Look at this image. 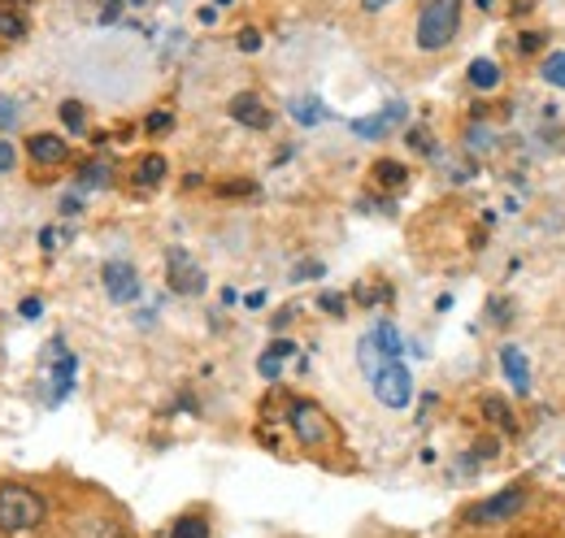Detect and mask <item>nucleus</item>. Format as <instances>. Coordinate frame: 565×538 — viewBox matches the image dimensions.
<instances>
[{"instance_id":"3","label":"nucleus","mask_w":565,"mask_h":538,"mask_svg":"<svg viewBox=\"0 0 565 538\" xmlns=\"http://www.w3.org/2000/svg\"><path fill=\"white\" fill-rule=\"evenodd\" d=\"M461 31V0H426L418 13V49L444 53Z\"/></svg>"},{"instance_id":"40","label":"nucleus","mask_w":565,"mask_h":538,"mask_svg":"<svg viewBox=\"0 0 565 538\" xmlns=\"http://www.w3.org/2000/svg\"><path fill=\"white\" fill-rule=\"evenodd\" d=\"M244 304H248V309H262V304H266V291H253V295H244Z\"/></svg>"},{"instance_id":"24","label":"nucleus","mask_w":565,"mask_h":538,"mask_svg":"<svg viewBox=\"0 0 565 538\" xmlns=\"http://www.w3.org/2000/svg\"><path fill=\"white\" fill-rule=\"evenodd\" d=\"M540 74H544V83H553V87H562L565 92V53H548L544 66H540Z\"/></svg>"},{"instance_id":"17","label":"nucleus","mask_w":565,"mask_h":538,"mask_svg":"<svg viewBox=\"0 0 565 538\" xmlns=\"http://www.w3.org/2000/svg\"><path fill=\"white\" fill-rule=\"evenodd\" d=\"M287 114H291L300 127H318V122L327 118V109H322V100H318V96H300V100H291V105H287Z\"/></svg>"},{"instance_id":"27","label":"nucleus","mask_w":565,"mask_h":538,"mask_svg":"<svg viewBox=\"0 0 565 538\" xmlns=\"http://www.w3.org/2000/svg\"><path fill=\"white\" fill-rule=\"evenodd\" d=\"M257 374H262L266 383H279V374H282V356H275V352H262V361H257Z\"/></svg>"},{"instance_id":"19","label":"nucleus","mask_w":565,"mask_h":538,"mask_svg":"<svg viewBox=\"0 0 565 538\" xmlns=\"http://www.w3.org/2000/svg\"><path fill=\"white\" fill-rule=\"evenodd\" d=\"M170 538H210V521H205V513H183V517H174Z\"/></svg>"},{"instance_id":"36","label":"nucleus","mask_w":565,"mask_h":538,"mask_svg":"<svg viewBox=\"0 0 565 538\" xmlns=\"http://www.w3.org/2000/svg\"><path fill=\"white\" fill-rule=\"evenodd\" d=\"M118 18H122V4H118V0H109V4L100 9V22L109 26V22H118Z\"/></svg>"},{"instance_id":"44","label":"nucleus","mask_w":565,"mask_h":538,"mask_svg":"<svg viewBox=\"0 0 565 538\" xmlns=\"http://www.w3.org/2000/svg\"><path fill=\"white\" fill-rule=\"evenodd\" d=\"M131 4H143V0H131Z\"/></svg>"},{"instance_id":"29","label":"nucleus","mask_w":565,"mask_h":538,"mask_svg":"<svg viewBox=\"0 0 565 538\" xmlns=\"http://www.w3.org/2000/svg\"><path fill=\"white\" fill-rule=\"evenodd\" d=\"M262 49V31L257 26H244L239 31V53H257Z\"/></svg>"},{"instance_id":"1","label":"nucleus","mask_w":565,"mask_h":538,"mask_svg":"<svg viewBox=\"0 0 565 538\" xmlns=\"http://www.w3.org/2000/svg\"><path fill=\"white\" fill-rule=\"evenodd\" d=\"M49 521V499L26 482H0V535H35Z\"/></svg>"},{"instance_id":"5","label":"nucleus","mask_w":565,"mask_h":538,"mask_svg":"<svg viewBox=\"0 0 565 538\" xmlns=\"http://www.w3.org/2000/svg\"><path fill=\"white\" fill-rule=\"evenodd\" d=\"M62 538H136L131 526L109 508H78L62 521Z\"/></svg>"},{"instance_id":"15","label":"nucleus","mask_w":565,"mask_h":538,"mask_svg":"<svg viewBox=\"0 0 565 538\" xmlns=\"http://www.w3.org/2000/svg\"><path fill=\"white\" fill-rule=\"evenodd\" d=\"M370 174H374V183L387 187V192H401V187L409 183V165H401V161H392V157H379Z\"/></svg>"},{"instance_id":"10","label":"nucleus","mask_w":565,"mask_h":538,"mask_svg":"<svg viewBox=\"0 0 565 538\" xmlns=\"http://www.w3.org/2000/svg\"><path fill=\"white\" fill-rule=\"evenodd\" d=\"M226 114H231L239 127H248V131H270V122H275V114L266 109V100H262L257 92H239V96H231Z\"/></svg>"},{"instance_id":"39","label":"nucleus","mask_w":565,"mask_h":538,"mask_svg":"<svg viewBox=\"0 0 565 538\" xmlns=\"http://www.w3.org/2000/svg\"><path fill=\"white\" fill-rule=\"evenodd\" d=\"M313 273H322V266H318V261H309V266H296V282H300V278H313Z\"/></svg>"},{"instance_id":"35","label":"nucleus","mask_w":565,"mask_h":538,"mask_svg":"<svg viewBox=\"0 0 565 538\" xmlns=\"http://www.w3.org/2000/svg\"><path fill=\"white\" fill-rule=\"evenodd\" d=\"M40 248H44V252H57V230H53V226L40 230Z\"/></svg>"},{"instance_id":"31","label":"nucleus","mask_w":565,"mask_h":538,"mask_svg":"<svg viewBox=\"0 0 565 538\" xmlns=\"http://www.w3.org/2000/svg\"><path fill=\"white\" fill-rule=\"evenodd\" d=\"M40 309H44V304H40V295H26V300L18 304V313H22V322H35V318H40Z\"/></svg>"},{"instance_id":"18","label":"nucleus","mask_w":565,"mask_h":538,"mask_svg":"<svg viewBox=\"0 0 565 538\" xmlns=\"http://www.w3.org/2000/svg\"><path fill=\"white\" fill-rule=\"evenodd\" d=\"M31 35V26H26V13L22 9H0V40H9V44H22Z\"/></svg>"},{"instance_id":"21","label":"nucleus","mask_w":565,"mask_h":538,"mask_svg":"<svg viewBox=\"0 0 565 538\" xmlns=\"http://www.w3.org/2000/svg\"><path fill=\"white\" fill-rule=\"evenodd\" d=\"M109 165L105 161H87V165H78V192L83 187H109Z\"/></svg>"},{"instance_id":"4","label":"nucleus","mask_w":565,"mask_h":538,"mask_svg":"<svg viewBox=\"0 0 565 538\" xmlns=\"http://www.w3.org/2000/svg\"><path fill=\"white\" fill-rule=\"evenodd\" d=\"M365 378H370V391L383 408H409V400H414V378H409V369L401 361L383 356Z\"/></svg>"},{"instance_id":"32","label":"nucleus","mask_w":565,"mask_h":538,"mask_svg":"<svg viewBox=\"0 0 565 538\" xmlns=\"http://www.w3.org/2000/svg\"><path fill=\"white\" fill-rule=\"evenodd\" d=\"M518 49H522V53H540V49H544V35H540V31H526V35L518 40Z\"/></svg>"},{"instance_id":"16","label":"nucleus","mask_w":565,"mask_h":538,"mask_svg":"<svg viewBox=\"0 0 565 538\" xmlns=\"http://www.w3.org/2000/svg\"><path fill=\"white\" fill-rule=\"evenodd\" d=\"M370 338H374V347H379L387 361H401V356H405V338H401V331H396L392 322H379V326L370 331Z\"/></svg>"},{"instance_id":"41","label":"nucleus","mask_w":565,"mask_h":538,"mask_svg":"<svg viewBox=\"0 0 565 538\" xmlns=\"http://www.w3.org/2000/svg\"><path fill=\"white\" fill-rule=\"evenodd\" d=\"M291 318H296V309H282L279 318H275V331H282V326H287V322H291Z\"/></svg>"},{"instance_id":"8","label":"nucleus","mask_w":565,"mask_h":538,"mask_svg":"<svg viewBox=\"0 0 565 538\" xmlns=\"http://www.w3.org/2000/svg\"><path fill=\"white\" fill-rule=\"evenodd\" d=\"M100 282H105V295H109L114 304L140 300V273H136V266H127V261H105Z\"/></svg>"},{"instance_id":"20","label":"nucleus","mask_w":565,"mask_h":538,"mask_svg":"<svg viewBox=\"0 0 565 538\" xmlns=\"http://www.w3.org/2000/svg\"><path fill=\"white\" fill-rule=\"evenodd\" d=\"M470 83H475L479 92H492V87H500V66L488 62V57H475V62H470Z\"/></svg>"},{"instance_id":"6","label":"nucleus","mask_w":565,"mask_h":538,"mask_svg":"<svg viewBox=\"0 0 565 538\" xmlns=\"http://www.w3.org/2000/svg\"><path fill=\"white\" fill-rule=\"evenodd\" d=\"M522 508H526V491L513 486V491H500L492 499L475 504V508L466 513V521H470V526H504V521H513Z\"/></svg>"},{"instance_id":"2","label":"nucleus","mask_w":565,"mask_h":538,"mask_svg":"<svg viewBox=\"0 0 565 538\" xmlns=\"http://www.w3.org/2000/svg\"><path fill=\"white\" fill-rule=\"evenodd\" d=\"M287 426H291V434H296V443L305 452H331V448H340V430H335V421H331V412L322 404L291 400L287 404Z\"/></svg>"},{"instance_id":"26","label":"nucleus","mask_w":565,"mask_h":538,"mask_svg":"<svg viewBox=\"0 0 565 538\" xmlns=\"http://www.w3.org/2000/svg\"><path fill=\"white\" fill-rule=\"evenodd\" d=\"M318 309L331 313V318H344V313H349V295H340V291H322V295H318Z\"/></svg>"},{"instance_id":"23","label":"nucleus","mask_w":565,"mask_h":538,"mask_svg":"<svg viewBox=\"0 0 565 538\" xmlns=\"http://www.w3.org/2000/svg\"><path fill=\"white\" fill-rule=\"evenodd\" d=\"M483 412H488V421H495L500 430H513V412H509V404L500 400V396H483Z\"/></svg>"},{"instance_id":"34","label":"nucleus","mask_w":565,"mask_h":538,"mask_svg":"<svg viewBox=\"0 0 565 538\" xmlns=\"http://www.w3.org/2000/svg\"><path fill=\"white\" fill-rule=\"evenodd\" d=\"M409 143H414L418 152H430V148H435V143H430V134H426L423 127H414V131H409Z\"/></svg>"},{"instance_id":"25","label":"nucleus","mask_w":565,"mask_h":538,"mask_svg":"<svg viewBox=\"0 0 565 538\" xmlns=\"http://www.w3.org/2000/svg\"><path fill=\"white\" fill-rule=\"evenodd\" d=\"M18 122H22V105L13 96H0V134H9Z\"/></svg>"},{"instance_id":"37","label":"nucleus","mask_w":565,"mask_h":538,"mask_svg":"<svg viewBox=\"0 0 565 538\" xmlns=\"http://www.w3.org/2000/svg\"><path fill=\"white\" fill-rule=\"evenodd\" d=\"M270 352H275V356H291V352H296V343H291V338H275V343H270Z\"/></svg>"},{"instance_id":"22","label":"nucleus","mask_w":565,"mask_h":538,"mask_svg":"<svg viewBox=\"0 0 565 538\" xmlns=\"http://www.w3.org/2000/svg\"><path fill=\"white\" fill-rule=\"evenodd\" d=\"M62 122H66L71 134L87 131V109H83V100H62Z\"/></svg>"},{"instance_id":"30","label":"nucleus","mask_w":565,"mask_h":538,"mask_svg":"<svg viewBox=\"0 0 565 538\" xmlns=\"http://www.w3.org/2000/svg\"><path fill=\"white\" fill-rule=\"evenodd\" d=\"M170 127H174V118H170V114H148V122H143V131L148 134H166Z\"/></svg>"},{"instance_id":"42","label":"nucleus","mask_w":565,"mask_h":538,"mask_svg":"<svg viewBox=\"0 0 565 538\" xmlns=\"http://www.w3.org/2000/svg\"><path fill=\"white\" fill-rule=\"evenodd\" d=\"M361 4H365V9L374 13V9H383V4H392V0H361Z\"/></svg>"},{"instance_id":"43","label":"nucleus","mask_w":565,"mask_h":538,"mask_svg":"<svg viewBox=\"0 0 565 538\" xmlns=\"http://www.w3.org/2000/svg\"><path fill=\"white\" fill-rule=\"evenodd\" d=\"M213 4H217V9H226V4H235V0H213Z\"/></svg>"},{"instance_id":"7","label":"nucleus","mask_w":565,"mask_h":538,"mask_svg":"<svg viewBox=\"0 0 565 538\" xmlns=\"http://www.w3.org/2000/svg\"><path fill=\"white\" fill-rule=\"evenodd\" d=\"M166 278H170V291H179V295H201L210 282H205V269L196 266L183 248H170L166 252Z\"/></svg>"},{"instance_id":"11","label":"nucleus","mask_w":565,"mask_h":538,"mask_svg":"<svg viewBox=\"0 0 565 538\" xmlns=\"http://www.w3.org/2000/svg\"><path fill=\"white\" fill-rule=\"evenodd\" d=\"M405 118H409V109H405L401 100H392L383 114H374V118H356L353 134H361V139H383V134L392 131V127H401Z\"/></svg>"},{"instance_id":"12","label":"nucleus","mask_w":565,"mask_h":538,"mask_svg":"<svg viewBox=\"0 0 565 538\" xmlns=\"http://www.w3.org/2000/svg\"><path fill=\"white\" fill-rule=\"evenodd\" d=\"M500 369H504V378L513 383V391H531V365H526V356H522V347H513V343H504L500 347Z\"/></svg>"},{"instance_id":"28","label":"nucleus","mask_w":565,"mask_h":538,"mask_svg":"<svg viewBox=\"0 0 565 538\" xmlns=\"http://www.w3.org/2000/svg\"><path fill=\"white\" fill-rule=\"evenodd\" d=\"M13 165H18V148H13L9 139H0V179L13 174Z\"/></svg>"},{"instance_id":"9","label":"nucleus","mask_w":565,"mask_h":538,"mask_svg":"<svg viewBox=\"0 0 565 538\" xmlns=\"http://www.w3.org/2000/svg\"><path fill=\"white\" fill-rule=\"evenodd\" d=\"M26 157H31L40 170H57V165L71 161V143L57 131H35V134H26Z\"/></svg>"},{"instance_id":"38","label":"nucleus","mask_w":565,"mask_h":538,"mask_svg":"<svg viewBox=\"0 0 565 538\" xmlns=\"http://www.w3.org/2000/svg\"><path fill=\"white\" fill-rule=\"evenodd\" d=\"M62 213H66V217H78V213H83V201H78V196H66V201H62Z\"/></svg>"},{"instance_id":"33","label":"nucleus","mask_w":565,"mask_h":538,"mask_svg":"<svg viewBox=\"0 0 565 538\" xmlns=\"http://www.w3.org/2000/svg\"><path fill=\"white\" fill-rule=\"evenodd\" d=\"M257 183H222V196H253Z\"/></svg>"},{"instance_id":"14","label":"nucleus","mask_w":565,"mask_h":538,"mask_svg":"<svg viewBox=\"0 0 565 538\" xmlns=\"http://www.w3.org/2000/svg\"><path fill=\"white\" fill-rule=\"evenodd\" d=\"M166 174H170L166 157H161V152H143L140 161H136V170H131V183L148 192V187H161V179H166Z\"/></svg>"},{"instance_id":"13","label":"nucleus","mask_w":565,"mask_h":538,"mask_svg":"<svg viewBox=\"0 0 565 538\" xmlns=\"http://www.w3.org/2000/svg\"><path fill=\"white\" fill-rule=\"evenodd\" d=\"M53 347H57V365H53V404H62L66 396H71V387H74L78 356H71V352H66V343H62V338H57Z\"/></svg>"}]
</instances>
